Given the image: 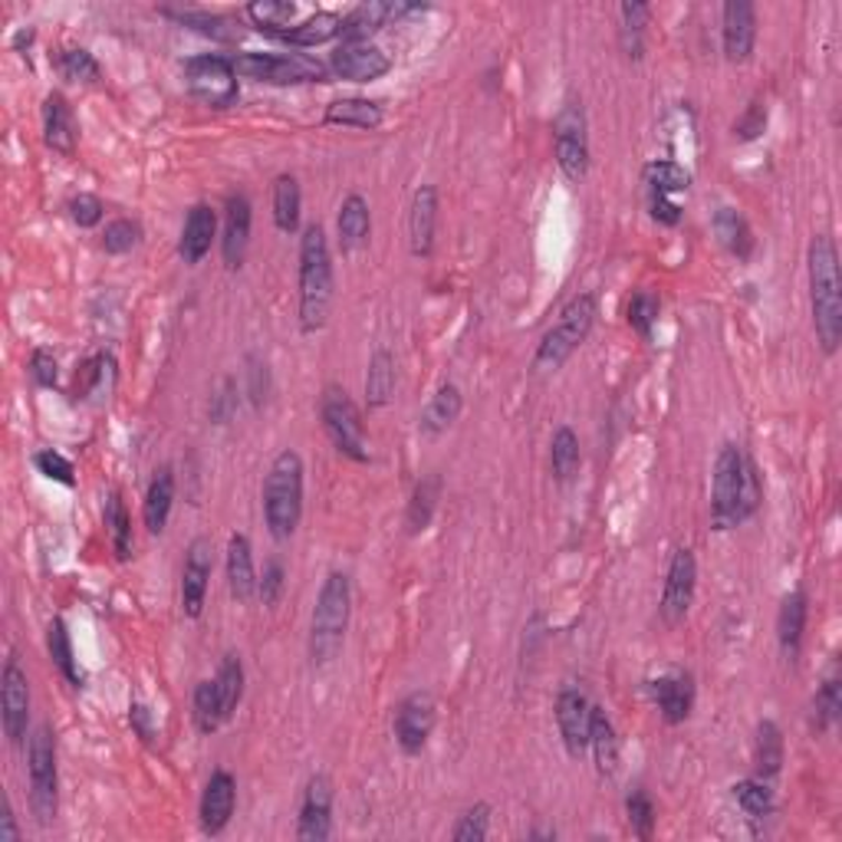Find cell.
<instances>
[{"instance_id": "30bf717a", "label": "cell", "mask_w": 842, "mask_h": 842, "mask_svg": "<svg viewBox=\"0 0 842 842\" xmlns=\"http://www.w3.org/2000/svg\"><path fill=\"white\" fill-rule=\"evenodd\" d=\"M185 82L192 89V96L198 102H205L208 109H227L237 102L241 86H237V70L234 60L205 53V57H192L185 63Z\"/></svg>"}, {"instance_id": "7a4b0ae2", "label": "cell", "mask_w": 842, "mask_h": 842, "mask_svg": "<svg viewBox=\"0 0 842 842\" xmlns=\"http://www.w3.org/2000/svg\"><path fill=\"white\" fill-rule=\"evenodd\" d=\"M333 254L326 231L310 224L300 237V330L320 333L330 320L333 306Z\"/></svg>"}, {"instance_id": "4316f807", "label": "cell", "mask_w": 842, "mask_h": 842, "mask_svg": "<svg viewBox=\"0 0 842 842\" xmlns=\"http://www.w3.org/2000/svg\"><path fill=\"white\" fill-rule=\"evenodd\" d=\"M434 224H438V192L431 185H421L412 195L409 208V247L415 257H428L434 247Z\"/></svg>"}, {"instance_id": "8fae6325", "label": "cell", "mask_w": 842, "mask_h": 842, "mask_svg": "<svg viewBox=\"0 0 842 842\" xmlns=\"http://www.w3.org/2000/svg\"><path fill=\"white\" fill-rule=\"evenodd\" d=\"M557 161L569 182H582L589 172V139H586V112L579 102H566L554 123Z\"/></svg>"}, {"instance_id": "7bdbcfd3", "label": "cell", "mask_w": 842, "mask_h": 842, "mask_svg": "<svg viewBox=\"0 0 842 842\" xmlns=\"http://www.w3.org/2000/svg\"><path fill=\"white\" fill-rule=\"evenodd\" d=\"M579 461H582V454H579V438H576V431L572 428H557L554 431V441H550V468H554V478L566 484V481H572V474L579 471Z\"/></svg>"}, {"instance_id": "ffe728a7", "label": "cell", "mask_w": 842, "mask_h": 842, "mask_svg": "<svg viewBox=\"0 0 842 842\" xmlns=\"http://www.w3.org/2000/svg\"><path fill=\"white\" fill-rule=\"evenodd\" d=\"M234 803H237V780L227 771H214L205 783V793H202V806H198V816H202V830L208 836H221L234 816Z\"/></svg>"}, {"instance_id": "f35d334b", "label": "cell", "mask_w": 842, "mask_h": 842, "mask_svg": "<svg viewBox=\"0 0 842 842\" xmlns=\"http://www.w3.org/2000/svg\"><path fill=\"white\" fill-rule=\"evenodd\" d=\"M106 530H109V540H112V550L119 560H129L133 557V517L126 510V500L123 493L112 491L106 497Z\"/></svg>"}, {"instance_id": "1f68e13d", "label": "cell", "mask_w": 842, "mask_h": 842, "mask_svg": "<svg viewBox=\"0 0 842 842\" xmlns=\"http://www.w3.org/2000/svg\"><path fill=\"white\" fill-rule=\"evenodd\" d=\"M326 123H330V126H346V129H365V133H372V129H379V126L385 123V109H382L379 102L359 99V96H352V99H336V102H330V109H326Z\"/></svg>"}, {"instance_id": "74e56055", "label": "cell", "mask_w": 842, "mask_h": 842, "mask_svg": "<svg viewBox=\"0 0 842 842\" xmlns=\"http://www.w3.org/2000/svg\"><path fill=\"white\" fill-rule=\"evenodd\" d=\"M438 500H441V478L438 474H428L421 478L412 491V500H409V513H405V527L409 533H421L428 530L434 510H438Z\"/></svg>"}, {"instance_id": "003e7915", "label": "cell", "mask_w": 842, "mask_h": 842, "mask_svg": "<svg viewBox=\"0 0 842 842\" xmlns=\"http://www.w3.org/2000/svg\"><path fill=\"white\" fill-rule=\"evenodd\" d=\"M0 842H20V830H17V820H13L7 796H3V813H0Z\"/></svg>"}, {"instance_id": "ba28073f", "label": "cell", "mask_w": 842, "mask_h": 842, "mask_svg": "<svg viewBox=\"0 0 842 842\" xmlns=\"http://www.w3.org/2000/svg\"><path fill=\"white\" fill-rule=\"evenodd\" d=\"M320 415H323V428L330 434V441L336 444L340 454H346L352 461H369V448H365V421L362 412L355 409V402L350 399L346 389L340 385H326L323 399H320Z\"/></svg>"}, {"instance_id": "d6986e66", "label": "cell", "mask_w": 842, "mask_h": 842, "mask_svg": "<svg viewBox=\"0 0 842 842\" xmlns=\"http://www.w3.org/2000/svg\"><path fill=\"white\" fill-rule=\"evenodd\" d=\"M251 224H254V208H251V198L244 192L231 195L227 198V208H224V237H221V254H224V264L231 271H237L247 257V247H251Z\"/></svg>"}, {"instance_id": "ab89813d", "label": "cell", "mask_w": 842, "mask_h": 842, "mask_svg": "<svg viewBox=\"0 0 842 842\" xmlns=\"http://www.w3.org/2000/svg\"><path fill=\"white\" fill-rule=\"evenodd\" d=\"M300 210H303L300 182L293 175H281L274 182V224H277V231L293 234L300 227Z\"/></svg>"}, {"instance_id": "91938a15", "label": "cell", "mask_w": 842, "mask_h": 842, "mask_svg": "<svg viewBox=\"0 0 842 842\" xmlns=\"http://www.w3.org/2000/svg\"><path fill=\"white\" fill-rule=\"evenodd\" d=\"M30 375H33V382L37 385H43V389H53L57 385V355L50 350H37L30 355Z\"/></svg>"}, {"instance_id": "c3c4849f", "label": "cell", "mask_w": 842, "mask_h": 842, "mask_svg": "<svg viewBox=\"0 0 842 842\" xmlns=\"http://www.w3.org/2000/svg\"><path fill=\"white\" fill-rule=\"evenodd\" d=\"M165 13L175 17L185 27H195L205 37H214V40H234L237 37V27L227 17H217V13H205V10H165Z\"/></svg>"}, {"instance_id": "ee69618b", "label": "cell", "mask_w": 842, "mask_h": 842, "mask_svg": "<svg viewBox=\"0 0 842 842\" xmlns=\"http://www.w3.org/2000/svg\"><path fill=\"white\" fill-rule=\"evenodd\" d=\"M214 685H217V695H221V707H224V717L231 721L237 704L244 698V662L237 655H224L217 675H214Z\"/></svg>"}, {"instance_id": "6125c7cd", "label": "cell", "mask_w": 842, "mask_h": 842, "mask_svg": "<svg viewBox=\"0 0 842 842\" xmlns=\"http://www.w3.org/2000/svg\"><path fill=\"white\" fill-rule=\"evenodd\" d=\"M234 409H237L234 382H231V379H224V382H221V392L214 395V405H210V419L217 421V424H224V421L234 415Z\"/></svg>"}, {"instance_id": "5b68a950", "label": "cell", "mask_w": 842, "mask_h": 842, "mask_svg": "<svg viewBox=\"0 0 842 842\" xmlns=\"http://www.w3.org/2000/svg\"><path fill=\"white\" fill-rule=\"evenodd\" d=\"M593 323H596V296L579 293L576 300H569L562 306L560 320L554 323V330L544 333L537 355H533V369L537 372H557L562 362L586 343V336L593 333Z\"/></svg>"}, {"instance_id": "7402d4cb", "label": "cell", "mask_w": 842, "mask_h": 842, "mask_svg": "<svg viewBox=\"0 0 842 842\" xmlns=\"http://www.w3.org/2000/svg\"><path fill=\"white\" fill-rule=\"evenodd\" d=\"M648 692H652V698H655L662 717L668 724H685L692 717V707H695V678L688 672L662 675V678L648 682Z\"/></svg>"}, {"instance_id": "3957f363", "label": "cell", "mask_w": 842, "mask_h": 842, "mask_svg": "<svg viewBox=\"0 0 842 842\" xmlns=\"http://www.w3.org/2000/svg\"><path fill=\"white\" fill-rule=\"evenodd\" d=\"M350 576L333 569L323 579V589L313 606V623H310V662L313 665H330L340 655V648L346 642V629H350Z\"/></svg>"}, {"instance_id": "9a60e30c", "label": "cell", "mask_w": 842, "mask_h": 842, "mask_svg": "<svg viewBox=\"0 0 842 842\" xmlns=\"http://www.w3.org/2000/svg\"><path fill=\"white\" fill-rule=\"evenodd\" d=\"M333 833V780L326 773H313L303 790L300 820H296V840L323 842Z\"/></svg>"}, {"instance_id": "4fadbf2b", "label": "cell", "mask_w": 842, "mask_h": 842, "mask_svg": "<svg viewBox=\"0 0 842 842\" xmlns=\"http://www.w3.org/2000/svg\"><path fill=\"white\" fill-rule=\"evenodd\" d=\"M434 717H438V707H434V698L428 692H412L409 698L395 704V714H392V731H395V741L399 747L415 757L424 751L431 731H434Z\"/></svg>"}, {"instance_id": "2e32d148", "label": "cell", "mask_w": 842, "mask_h": 842, "mask_svg": "<svg viewBox=\"0 0 842 842\" xmlns=\"http://www.w3.org/2000/svg\"><path fill=\"white\" fill-rule=\"evenodd\" d=\"M210 572H214V547L208 537H198L192 540L182 566V609L188 619H198L205 613Z\"/></svg>"}, {"instance_id": "484cf974", "label": "cell", "mask_w": 842, "mask_h": 842, "mask_svg": "<svg viewBox=\"0 0 842 842\" xmlns=\"http://www.w3.org/2000/svg\"><path fill=\"white\" fill-rule=\"evenodd\" d=\"M76 139H79V126H76L72 106L63 92H50L43 99V141L60 155H72Z\"/></svg>"}, {"instance_id": "f6af8a7d", "label": "cell", "mask_w": 842, "mask_h": 842, "mask_svg": "<svg viewBox=\"0 0 842 842\" xmlns=\"http://www.w3.org/2000/svg\"><path fill=\"white\" fill-rule=\"evenodd\" d=\"M192 717H195V727L202 734H214L227 717H224V707H221V695H217V685L214 678L210 682H198L195 695H192Z\"/></svg>"}, {"instance_id": "db71d44e", "label": "cell", "mask_w": 842, "mask_h": 842, "mask_svg": "<svg viewBox=\"0 0 842 842\" xmlns=\"http://www.w3.org/2000/svg\"><path fill=\"white\" fill-rule=\"evenodd\" d=\"M626 813H629V826L632 833L638 840H652L655 833V803L645 790H632L626 796Z\"/></svg>"}, {"instance_id": "836d02e7", "label": "cell", "mask_w": 842, "mask_h": 842, "mask_svg": "<svg viewBox=\"0 0 842 842\" xmlns=\"http://www.w3.org/2000/svg\"><path fill=\"white\" fill-rule=\"evenodd\" d=\"M714 234L724 251H731L737 261H747L754 254V231L734 208H717L714 214Z\"/></svg>"}, {"instance_id": "4dcf8cb0", "label": "cell", "mask_w": 842, "mask_h": 842, "mask_svg": "<svg viewBox=\"0 0 842 842\" xmlns=\"http://www.w3.org/2000/svg\"><path fill=\"white\" fill-rule=\"evenodd\" d=\"M172 503H175V474H172V468H158L148 491H145V503H141V517H145L148 533L165 530Z\"/></svg>"}, {"instance_id": "7dc6e473", "label": "cell", "mask_w": 842, "mask_h": 842, "mask_svg": "<svg viewBox=\"0 0 842 842\" xmlns=\"http://www.w3.org/2000/svg\"><path fill=\"white\" fill-rule=\"evenodd\" d=\"M619 17H623V47L629 53L632 60H642V50H645V23L652 17V7L648 3H623L619 7Z\"/></svg>"}, {"instance_id": "f1b7e54d", "label": "cell", "mask_w": 842, "mask_h": 842, "mask_svg": "<svg viewBox=\"0 0 842 842\" xmlns=\"http://www.w3.org/2000/svg\"><path fill=\"white\" fill-rule=\"evenodd\" d=\"M340 33H343V17L336 10H320V13L293 23L290 30H283L277 40L290 43V47H320V43H330Z\"/></svg>"}, {"instance_id": "b9f144b4", "label": "cell", "mask_w": 842, "mask_h": 842, "mask_svg": "<svg viewBox=\"0 0 842 842\" xmlns=\"http://www.w3.org/2000/svg\"><path fill=\"white\" fill-rule=\"evenodd\" d=\"M247 17H251V23H254L261 33H267V37H281L283 30H290V27H293L296 3H290V0H257V3H251V7H247Z\"/></svg>"}, {"instance_id": "f907efd6", "label": "cell", "mask_w": 842, "mask_h": 842, "mask_svg": "<svg viewBox=\"0 0 842 842\" xmlns=\"http://www.w3.org/2000/svg\"><path fill=\"white\" fill-rule=\"evenodd\" d=\"M57 67H60V72H63L67 79H72V82H89V86L99 82V76H102L96 57H92L89 50H82V47L60 50V53H57Z\"/></svg>"}, {"instance_id": "8992f818", "label": "cell", "mask_w": 842, "mask_h": 842, "mask_svg": "<svg viewBox=\"0 0 842 842\" xmlns=\"http://www.w3.org/2000/svg\"><path fill=\"white\" fill-rule=\"evenodd\" d=\"M27 776H30V810L40 826H50L60 810V771L57 741L50 724H40L27 744Z\"/></svg>"}, {"instance_id": "9c48e42d", "label": "cell", "mask_w": 842, "mask_h": 842, "mask_svg": "<svg viewBox=\"0 0 842 842\" xmlns=\"http://www.w3.org/2000/svg\"><path fill=\"white\" fill-rule=\"evenodd\" d=\"M234 70L244 79L254 82H267V86H296V82H323L326 79V67L290 53V57H277V53H241L234 57Z\"/></svg>"}, {"instance_id": "83f0119b", "label": "cell", "mask_w": 842, "mask_h": 842, "mask_svg": "<svg viewBox=\"0 0 842 842\" xmlns=\"http://www.w3.org/2000/svg\"><path fill=\"white\" fill-rule=\"evenodd\" d=\"M589 751H593L596 771L603 776H616V771H619V737H616V727H613L609 714L603 707H596V704L589 711Z\"/></svg>"}, {"instance_id": "f546056e", "label": "cell", "mask_w": 842, "mask_h": 842, "mask_svg": "<svg viewBox=\"0 0 842 842\" xmlns=\"http://www.w3.org/2000/svg\"><path fill=\"white\" fill-rule=\"evenodd\" d=\"M461 409H464V395H461V389H458L454 382H444V385L431 395V402L424 405V412H421V419H419V428L428 434V438H434V434L448 431V428L458 421Z\"/></svg>"}, {"instance_id": "8d00e7d4", "label": "cell", "mask_w": 842, "mask_h": 842, "mask_svg": "<svg viewBox=\"0 0 842 842\" xmlns=\"http://www.w3.org/2000/svg\"><path fill=\"white\" fill-rule=\"evenodd\" d=\"M754 767L761 780H773L783 767V734L773 721L757 724V737H754Z\"/></svg>"}, {"instance_id": "cb8c5ba5", "label": "cell", "mask_w": 842, "mask_h": 842, "mask_svg": "<svg viewBox=\"0 0 842 842\" xmlns=\"http://www.w3.org/2000/svg\"><path fill=\"white\" fill-rule=\"evenodd\" d=\"M806 616H810V599H806L803 589L790 593L780 603V613H776V642H780V652H783L786 662H796V655L803 648Z\"/></svg>"}, {"instance_id": "94428289", "label": "cell", "mask_w": 842, "mask_h": 842, "mask_svg": "<svg viewBox=\"0 0 842 842\" xmlns=\"http://www.w3.org/2000/svg\"><path fill=\"white\" fill-rule=\"evenodd\" d=\"M764 126H767V109H764V102H751V106H747V112L737 119L734 133H737V139L751 141L764 133Z\"/></svg>"}, {"instance_id": "60d3db41", "label": "cell", "mask_w": 842, "mask_h": 842, "mask_svg": "<svg viewBox=\"0 0 842 842\" xmlns=\"http://www.w3.org/2000/svg\"><path fill=\"white\" fill-rule=\"evenodd\" d=\"M47 648H50V658H53V665L60 668V675L70 682L72 688H82L86 675H82V668H79L76 658H72V638L63 619H53V623H50V629H47Z\"/></svg>"}, {"instance_id": "44dd1931", "label": "cell", "mask_w": 842, "mask_h": 842, "mask_svg": "<svg viewBox=\"0 0 842 842\" xmlns=\"http://www.w3.org/2000/svg\"><path fill=\"white\" fill-rule=\"evenodd\" d=\"M392 70V60L375 43H343L333 53V72L350 82H375Z\"/></svg>"}, {"instance_id": "f5cc1de1", "label": "cell", "mask_w": 842, "mask_h": 842, "mask_svg": "<svg viewBox=\"0 0 842 842\" xmlns=\"http://www.w3.org/2000/svg\"><path fill=\"white\" fill-rule=\"evenodd\" d=\"M658 310H662V303H658V296H655V293L638 290V293L632 296L629 326L638 333V336H642V340H652V326L658 323Z\"/></svg>"}, {"instance_id": "6da1fadb", "label": "cell", "mask_w": 842, "mask_h": 842, "mask_svg": "<svg viewBox=\"0 0 842 842\" xmlns=\"http://www.w3.org/2000/svg\"><path fill=\"white\" fill-rule=\"evenodd\" d=\"M806 267H810V306H813L816 340L826 355H833L842 343V277L833 237L816 234L810 241Z\"/></svg>"}, {"instance_id": "816d5d0a", "label": "cell", "mask_w": 842, "mask_h": 842, "mask_svg": "<svg viewBox=\"0 0 842 842\" xmlns=\"http://www.w3.org/2000/svg\"><path fill=\"white\" fill-rule=\"evenodd\" d=\"M491 833V806L488 803H474L461 820L458 826L451 830V840L454 842H484Z\"/></svg>"}, {"instance_id": "680465c9", "label": "cell", "mask_w": 842, "mask_h": 842, "mask_svg": "<svg viewBox=\"0 0 842 842\" xmlns=\"http://www.w3.org/2000/svg\"><path fill=\"white\" fill-rule=\"evenodd\" d=\"M102 202L96 195H76L70 202V217L79 227H96L102 221Z\"/></svg>"}, {"instance_id": "6f0895ef", "label": "cell", "mask_w": 842, "mask_h": 842, "mask_svg": "<svg viewBox=\"0 0 842 842\" xmlns=\"http://www.w3.org/2000/svg\"><path fill=\"white\" fill-rule=\"evenodd\" d=\"M283 579H286V572H283V562L281 560H267V566H264V576H261V582H257V596H261V603H264L267 609H274V606L281 603Z\"/></svg>"}, {"instance_id": "e575fe53", "label": "cell", "mask_w": 842, "mask_h": 842, "mask_svg": "<svg viewBox=\"0 0 842 842\" xmlns=\"http://www.w3.org/2000/svg\"><path fill=\"white\" fill-rule=\"evenodd\" d=\"M392 392H395V359L389 350H379L365 372V405L382 409L392 402Z\"/></svg>"}, {"instance_id": "277c9868", "label": "cell", "mask_w": 842, "mask_h": 842, "mask_svg": "<svg viewBox=\"0 0 842 842\" xmlns=\"http://www.w3.org/2000/svg\"><path fill=\"white\" fill-rule=\"evenodd\" d=\"M303 517V458L283 448L264 478V520L274 540H290Z\"/></svg>"}, {"instance_id": "bcb514c9", "label": "cell", "mask_w": 842, "mask_h": 842, "mask_svg": "<svg viewBox=\"0 0 842 842\" xmlns=\"http://www.w3.org/2000/svg\"><path fill=\"white\" fill-rule=\"evenodd\" d=\"M734 800L737 806L751 816V820H767L773 813V793L767 780L754 776V780H737L734 783Z\"/></svg>"}, {"instance_id": "d6a6232c", "label": "cell", "mask_w": 842, "mask_h": 842, "mask_svg": "<svg viewBox=\"0 0 842 842\" xmlns=\"http://www.w3.org/2000/svg\"><path fill=\"white\" fill-rule=\"evenodd\" d=\"M336 231H340V247L352 254L359 251L369 234H372V214H369V202L362 195H350L340 205V217H336Z\"/></svg>"}, {"instance_id": "11a10c76", "label": "cell", "mask_w": 842, "mask_h": 842, "mask_svg": "<svg viewBox=\"0 0 842 842\" xmlns=\"http://www.w3.org/2000/svg\"><path fill=\"white\" fill-rule=\"evenodd\" d=\"M139 241H141L139 221L119 217V221L106 224V234H102V247H106V254H129L133 247H139Z\"/></svg>"}, {"instance_id": "5bb4252c", "label": "cell", "mask_w": 842, "mask_h": 842, "mask_svg": "<svg viewBox=\"0 0 842 842\" xmlns=\"http://www.w3.org/2000/svg\"><path fill=\"white\" fill-rule=\"evenodd\" d=\"M0 721H3L7 741L20 747L27 737V721H30V682H27V672L17 665V658H7L3 675H0Z\"/></svg>"}, {"instance_id": "ac0fdd59", "label": "cell", "mask_w": 842, "mask_h": 842, "mask_svg": "<svg viewBox=\"0 0 842 842\" xmlns=\"http://www.w3.org/2000/svg\"><path fill=\"white\" fill-rule=\"evenodd\" d=\"M589 711L593 704L586 698V692L562 688L557 698V727H560L562 747L569 757H582L589 751Z\"/></svg>"}, {"instance_id": "681fc988", "label": "cell", "mask_w": 842, "mask_h": 842, "mask_svg": "<svg viewBox=\"0 0 842 842\" xmlns=\"http://www.w3.org/2000/svg\"><path fill=\"white\" fill-rule=\"evenodd\" d=\"M842 714V692H840V682L836 678H826L823 685H820V692H816V698H813V731H830L836 721H840Z\"/></svg>"}, {"instance_id": "9f6ffc18", "label": "cell", "mask_w": 842, "mask_h": 842, "mask_svg": "<svg viewBox=\"0 0 842 842\" xmlns=\"http://www.w3.org/2000/svg\"><path fill=\"white\" fill-rule=\"evenodd\" d=\"M33 464H37V471H40L43 478H50V481H57V484H63V488H72V484H76V471H72L70 458H63V454L53 451V448L37 451Z\"/></svg>"}, {"instance_id": "d590c367", "label": "cell", "mask_w": 842, "mask_h": 842, "mask_svg": "<svg viewBox=\"0 0 842 842\" xmlns=\"http://www.w3.org/2000/svg\"><path fill=\"white\" fill-rule=\"evenodd\" d=\"M645 185H648V195H682L692 188V172L682 168L678 161H668V158H658V161H648L645 172H642Z\"/></svg>"}, {"instance_id": "52a82bcc", "label": "cell", "mask_w": 842, "mask_h": 842, "mask_svg": "<svg viewBox=\"0 0 842 842\" xmlns=\"http://www.w3.org/2000/svg\"><path fill=\"white\" fill-rule=\"evenodd\" d=\"M747 454L737 444H724L714 461L711 481V527L731 530L744 523V478H747Z\"/></svg>"}, {"instance_id": "e7e4bbea", "label": "cell", "mask_w": 842, "mask_h": 842, "mask_svg": "<svg viewBox=\"0 0 842 842\" xmlns=\"http://www.w3.org/2000/svg\"><path fill=\"white\" fill-rule=\"evenodd\" d=\"M129 724H133V731L139 734L145 744H155V721H151V711L145 704L136 702L129 707Z\"/></svg>"}, {"instance_id": "03108f58", "label": "cell", "mask_w": 842, "mask_h": 842, "mask_svg": "<svg viewBox=\"0 0 842 842\" xmlns=\"http://www.w3.org/2000/svg\"><path fill=\"white\" fill-rule=\"evenodd\" d=\"M267 365H261L257 359H251V399H254V405H264V399H267Z\"/></svg>"}, {"instance_id": "603a6c76", "label": "cell", "mask_w": 842, "mask_h": 842, "mask_svg": "<svg viewBox=\"0 0 842 842\" xmlns=\"http://www.w3.org/2000/svg\"><path fill=\"white\" fill-rule=\"evenodd\" d=\"M214 234H217V214L210 205H195L188 210L185 227H182V241H178V254L188 267H195L208 257Z\"/></svg>"}, {"instance_id": "be15d7a7", "label": "cell", "mask_w": 842, "mask_h": 842, "mask_svg": "<svg viewBox=\"0 0 842 842\" xmlns=\"http://www.w3.org/2000/svg\"><path fill=\"white\" fill-rule=\"evenodd\" d=\"M648 208H652V217H655L658 224L675 227V224L682 221V208H678L672 198H665V195H648Z\"/></svg>"}, {"instance_id": "e0dca14e", "label": "cell", "mask_w": 842, "mask_h": 842, "mask_svg": "<svg viewBox=\"0 0 842 842\" xmlns=\"http://www.w3.org/2000/svg\"><path fill=\"white\" fill-rule=\"evenodd\" d=\"M721 40H724V57L731 63H747L757 43V10L747 0H727L724 3V20H721Z\"/></svg>"}, {"instance_id": "7c38bea8", "label": "cell", "mask_w": 842, "mask_h": 842, "mask_svg": "<svg viewBox=\"0 0 842 842\" xmlns=\"http://www.w3.org/2000/svg\"><path fill=\"white\" fill-rule=\"evenodd\" d=\"M695 589H698V560L688 547H682V550H675V557L668 562L665 593H662V606H658L665 626L685 623V616L692 613V603H695Z\"/></svg>"}, {"instance_id": "d4e9b609", "label": "cell", "mask_w": 842, "mask_h": 842, "mask_svg": "<svg viewBox=\"0 0 842 842\" xmlns=\"http://www.w3.org/2000/svg\"><path fill=\"white\" fill-rule=\"evenodd\" d=\"M257 569H254V550L244 533H231L227 540V586L237 603H251L257 596Z\"/></svg>"}]
</instances>
